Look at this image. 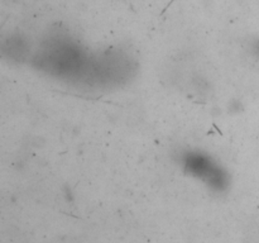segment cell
Returning a JSON list of instances; mask_svg holds the SVG:
<instances>
[{
	"mask_svg": "<svg viewBox=\"0 0 259 243\" xmlns=\"http://www.w3.org/2000/svg\"><path fill=\"white\" fill-rule=\"evenodd\" d=\"M179 161L185 172L205 181L212 187H224L227 184V171L210 154L197 149H184Z\"/></svg>",
	"mask_w": 259,
	"mask_h": 243,
	"instance_id": "1",
	"label": "cell"
},
{
	"mask_svg": "<svg viewBox=\"0 0 259 243\" xmlns=\"http://www.w3.org/2000/svg\"><path fill=\"white\" fill-rule=\"evenodd\" d=\"M254 53L259 57V40L254 45Z\"/></svg>",
	"mask_w": 259,
	"mask_h": 243,
	"instance_id": "2",
	"label": "cell"
}]
</instances>
